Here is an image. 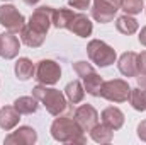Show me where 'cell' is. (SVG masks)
Instances as JSON below:
<instances>
[{"mask_svg":"<svg viewBox=\"0 0 146 145\" xmlns=\"http://www.w3.org/2000/svg\"><path fill=\"white\" fill-rule=\"evenodd\" d=\"M51 135L54 140L63 144H85L87 140L83 135V130L78 126L75 118H70V116L56 118L51 125Z\"/></svg>","mask_w":146,"mask_h":145,"instance_id":"6da1fadb","label":"cell"},{"mask_svg":"<svg viewBox=\"0 0 146 145\" xmlns=\"http://www.w3.org/2000/svg\"><path fill=\"white\" fill-rule=\"evenodd\" d=\"M73 14L75 12L70 10V9H54V12H53V26L58 28V29H66Z\"/></svg>","mask_w":146,"mask_h":145,"instance_id":"cb8c5ba5","label":"cell"},{"mask_svg":"<svg viewBox=\"0 0 146 145\" xmlns=\"http://www.w3.org/2000/svg\"><path fill=\"white\" fill-rule=\"evenodd\" d=\"M33 96L37 101H41L46 111L53 116H60L68 109V103L65 96L58 89H48L44 84H39L33 89Z\"/></svg>","mask_w":146,"mask_h":145,"instance_id":"7a4b0ae2","label":"cell"},{"mask_svg":"<svg viewBox=\"0 0 146 145\" xmlns=\"http://www.w3.org/2000/svg\"><path fill=\"white\" fill-rule=\"evenodd\" d=\"M136 79H138V85L146 89V75H136Z\"/></svg>","mask_w":146,"mask_h":145,"instance_id":"f1b7e54d","label":"cell"},{"mask_svg":"<svg viewBox=\"0 0 146 145\" xmlns=\"http://www.w3.org/2000/svg\"><path fill=\"white\" fill-rule=\"evenodd\" d=\"M0 24L10 33H21V29L26 26V21L14 5L5 3L0 7Z\"/></svg>","mask_w":146,"mask_h":145,"instance_id":"8992f818","label":"cell"},{"mask_svg":"<svg viewBox=\"0 0 146 145\" xmlns=\"http://www.w3.org/2000/svg\"><path fill=\"white\" fill-rule=\"evenodd\" d=\"M119 9H121V0H94L92 17L100 24H107L114 19Z\"/></svg>","mask_w":146,"mask_h":145,"instance_id":"52a82bcc","label":"cell"},{"mask_svg":"<svg viewBox=\"0 0 146 145\" xmlns=\"http://www.w3.org/2000/svg\"><path fill=\"white\" fill-rule=\"evenodd\" d=\"M73 70L76 72V75L83 80V89L90 94V96H100V87L104 84L102 77L95 72V68L87 63V62H76L73 63Z\"/></svg>","mask_w":146,"mask_h":145,"instance_id":"3957f363","label":"cell"},{"mask_svg":"<svg viewBox=\"0 0 146 145\" xmlns=\"http://www.w3.org/2000/svg\"><path fill=\"white\" fill-rule=\"evenodd\" d=\"M53 12H54L53 7H46V5L37 7L36 10L33 12L27 26H31L33 29H36V31L42 33V34H46L49 26L53 24Z\"/></svg>","mask_w":146,"mask_h":145,"instance_id":"9c48e42d","label":"cell"},{"mask_svg":"<svg viewBox=\"0 0 146 145\" xmlns=\"http://www.w3.org/2000/svg\"><path fill=\"white\" fill-rule=\"evenodd\" d=\"M66 29L72 31L73 34H76V36H80V38H87V36L92 34L94 26H92L90 19L85 14H76L75 12L73 17L70 19V22H68V26H66Z\"/></svg>","mask_w":146,"mask_h":145,"instance_id":"7c38bea8","label":"cell"},{"mask_svg":"<svg viewBox=\"0 0 146 145\" xmlns=\"http://www.w3.org/2000/svg\"><path fill=\"white\" fill-rule=\"evenodd\" d=\"M119 72L124 77H136L138 75V55L134 51H126L119 58Z\"/></svg>","mask_w":146,"mask_h":145,"instance_id":"5bb4252c","label":"cell"},{"mask_svg":"<svg viewBox=\"0 0 146 145\" xmlns=\"http://www.w3.org/2000/svg\"><path fill=\"white\" fill-rule=\"evenodd\" d=\"M37 140V133L31 126H21L19 130L12 132L10 135L5 137V144H15V145H31Z\"/></svg>","mask_w":146,"mask_h":145,"instance_id":"4fadbf2b","label":"cell"},{"mask_svg":"<svg viewBox=\"0 0 146 145\" xmlns=\"http://www.w3.org/2000/svg\"><path fill=\"white\" fill-rule=\"evenodd\" d=\"M68 5L73 9H78V10H85V9H88L90 0H68Z\"/></svg>","mask_w":146,"mask_h":145,"instance_id":"4316f807","label":"cell"},{"mask_svg":"<svg viewBox=\"0 0 146 145\" xmlns=\"http://www.w3.org/2000/svg\"><path fill=\"white\" fill-rule=\"evenodd\" d=\"M19 119H21V113L14 106H5L0 109V128H3L5 132H10L14 126H17Z\"/></svg>","mask_w":146,"mask_h":145,"instance_id":"9a60e30c","label":"cell"},{"mask_svg":"<svg viewBox=\"0 0 146 145\" xmlns=\"http://www.w3.org/2000/svg\"><path fill=\"white\" fill-rule=\"evenodd\" d=\"M75 121L83 132H90L97 123H99V113L90 104H82L75 111Z\"/></svg>","mask_w":146,"mask_h":145,"instance_id":"30bf717a","label":"cell"},{"mask_svg":"<svg viewBox=\"0 0 146 145\" xmlns=\"http://www.w3.org/2000/svg\"><path fill=\"white\" fill-rule=\"evenodd\" d=\"M102 123L110 126L112 130H119L124 125V114L119 108L109 106V108H106L102 111Z\"/></svg>","mask_w":146,"mask_h":145,"instance_id":"2e32d148","label":"cell"},{"mask_svg":"<svg viewBox=\"0 0 146 145\" xmlns=\"http://www.w3.org/2000/svg\"><path fill=\"white\" fill-rule=\"evenodd\" d=\"M138 137H139L143 142H146V119L141 121L139 126H138Z\"/></svg>","mask_w":146,"mask_h":145,"instance_id":"83f0119b","label":"cell"},{"mask_svg":"<svg viewBox=\"0 0 146 145\" xmlns=\"http://www.w3.org/2000/svg\"><path fill=\"white\" fill-rule=\"evenodd\" d=\"M3 2H9V0H3Z\"/></svg>","mask_w":146,"mask_h":145,"instance_id":"1f68e13d","label":"cell"},{"mask_svg":"<svg viewBox=\"0 0 146 145\" xmlns=\"http://www.w3.org/2000/svg\"><path fill=\"white\" fill-rule=\"evenodd\" d=\"M121 9L127 15L139 14L141 9H143V0H121Z\"/></svg>","mask_w":146,"mask_h":145,"instance_id":"d4e9b609","label":"cell"},{"mask_svg":"<svg viewBox=\"0 0 146 145\" xmlns=\"http://www.w3.org/2000/svg\"><path fill=\"white\" fill-rule=\"evenodd\" d=\"M90 137L97 142V144H110L112 142V137H114V130L107 126V125H95L92 130H90Z\"/></svg>","mask_w":146,"mask_h":145,"instance_id":"ac0fdd59","label":"cell"},{"mask_svg":"<svg viewBox=\"0 0 146 145\" xmlns=\"http://www.w3.org/2000/svg\"><path fill=\"white\" fill-rule=\"evenodd\" d=\"M87 55L97 67H109L115 62V50L100 39H92L87 46Z\"/></svg>","mask_w":146,"mask_h":145,"instance_id":"277c9868","label":"cell"},{"mask_svg":"<svg viewBox=\"0 0 146 145\" xmlns=\"http://www.w3.org/2000/svg\"><path fill=\"white\" fill-rule=\"evenodd\" d=\"M61 77V68L56 62L53 60H41L36 68V79L39 84L44 85H53L60 80Z\"/></svg>","mask_w":146,"mask_h":145,"instance_id":"ba28073f","label":"cell"},{"mask_svg":"<svg viewBox=\"0 0 146 145\" xmlns=\"http://www.w3.org/2000/svg\"><path fill=\"white\" fill-rule=\"evenodd\" d=\"M131 87L126 80L122 79H112L102 84L100 87V97L112 101V103H124L129 99Z\"/></svg>","mask_w":146,"mask_h":145,"instance_id":"5b68a950","label":"cell"},{"mask_svg":"<svg viewBox=\"0 0 146 145\" xmlns=\"http://www.w3.org/2000/svg\"><path fill=\"white\" fill-rule=\"evenodd\" d=\"M39 0H24V3H27V5H36Z\"/></svg>","mask_w":146,"mask_h":145,"instance_id":"4dcf8cb0","label":"cell"},{"mask_svg":"<svg viewBox=\"0 0 146 145\" xmlns=\"http://www.w3.org/2000/svg\"><path fill=\"white\" fill-rule=\"evenodd\" d=\"M138 75H146V51L138 55Z\"/></svg>","mask_w":146,"mask_h":145,"instance_id":"484cf974","label":"cell"},{"mask_svg":"<svg viewBox=\"0 0 146 145\" xmlns=\"http://www.w3.org/2000/svg\"><path fill=\"white\" fill-rule=\"evenodd\" d=\"M36 72L34 68V63L29 60V58H19L15 62V75L19 80H29Z\"/></svg>","mask_w":146,"mask_h":145,"instance_id":"7402d4cb","label":"cell"},{"mask_svg":"<svg viewBox=\"0 0 146 145\" xmlns=\"http://www.w3.org/2000/svg\"><path fill=\"white\" fill-rule=\"evenodd\" d=\"M19 48H21V43L17 36H14V33H2L0 34V56L5 58V60H10V58H15L19 55Z\"/></svg>","mask_w":146,"mask_h":145,"instance_id":"8fae6325","label":"cell"},{"mask_svg":"<svg viewBox=\"0 0 146 145\" xmlns=\"http://www.w3.org/2000/svg\"><path fill=\"white\" fill-rule=\"evenodd\" d=\"M65 96L68 97V101H70L72 104L82 103L83 97H85V89H83L82 82H80V80H73V82H70V84L65 87Z\"/></svg>","mask_w":146,"mask_h":145,"instance_id":"d6986e66","label":"cell"},{"mask_svg":"<svg viewBox=\"0 0 146 145\" xmlns=\"http://www.w3.org/2000/svg\"><path fill=\"white\" fill-rule=\"evenodd\" d=\"M129 103L136 111H146V89H143V87L131 89Z\"/></svg>","mask_w":146,"mask_h":145,"instance_id":"603a6c76","label":"cell"},{"mask_svg":"<svg viewBox=\"0 0 146 145\" xmlns=\"http://www.w3.org/2000/svg\"><path fill=\"white\" fill-rule=\"evenodd\" d=\"M44 39H46V34L33 29L31 26H24L21 29V41L29 48H39L44 43Z\"/></svg>","mask_w":146,"mask_h":145,"instance_id":"e0dca14e","label":"cell"},{"mask_svg":"<svg viewBox=\"0 0 146 145\" xmlns=\"http://www.w3.org/2000/svg\"><path fill=\"white\" fill-rule=\"evenodd\" d=\"M14 108L17 109L21 114H33V113L37 111L39 104H37V99L34 96H33V97H31V96H22V97L15 99Z\"/></svg>","mask_w":146,"mask_h":145,"instance_id":"44dd1931","label":"cell"},{"mask_svg":"<svg viewBox=\"0 0 146 145\" xmlns=\"http://www.w3.org/2000/svg\"><path fill=\"white\" fill-rule=\"evenodd\" d=\"M115 29H117L121 34H126V36L134 34V33L138 31V21L133 19L131 15L124 14V15L117 17V21H115Z\"/></svg>","mask_w":146,"mask_h":145,"instance_id":"ffe728a7","label":"cell"},{"mask_svg":"<svg viewBox=\"0 0 146 145\" xmlns=\"http://www.w3.org/2000/svg\"><path fill=\"white\" fill-rule=\"evenodd\" d=\"M139 43H141L143 46H146V26L141 29V33H139Z\"/></svg>","mask_w":146,"mask_h":145,"instance_id":"f546056e","label":"cell"}]
</instances>
